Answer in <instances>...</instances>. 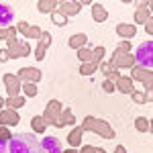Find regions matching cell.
<instances>
[{
    "label": "cell",
    "mask_w": 153,
    "mask_h": 153,
    "mask_svg": "<svg viewBox=\"0 0 153 153\" xmlns=\"http://www.w3.org/2000/svg\"><path fill=\"white\" fill-rule=\"evenodd\" d=\"M8 153H39V139L33 133H21L8 141Z\"/></svg>",
    "instance_id": "obj_1"
},
{
    "label": "cell",
    "mask_w": 153,
    "mask_h": 153,
    "mask_svg": "<svg viewBox=\"0 0 153 153\" xmlns=\"http://www.w3.org/2000/svg\"><path fill=\"white\" fill-rule=\"evenodd\" d=\"M135 59H137V63H139L141 68L151 70L153 68V41L141 43V45L137 47V51H135Z\"/></svg>",
    "instance_id": "obj_2"
},
{
    "label": "cell",
    "mask_w": 153,
    "mask_h": 153,
    "mask_svg": "<svg viewBox=\"0 0 153 153\" xmlns=\"http://www.w3.org/2000/svg\"><path fill=\"white\" fill-rule=\"evenodd\" d=\"M39 153H63V149L55 137H43L39 141Z\"/></svg>",
    "instance_id": "obj_3"
},
{
    "label": "cell",
    "mask_w": 153,
    "mask_h": 153,
    "mask_svg": "<svg viewBox=\"0 0 153 153\" xmlns=\"http://www.w3.org/2000/svg\"><path fill=\"white\" fill-rule=\"evenodd\" d=\"M12 23V10L8 4H0V27H8Z\"/></svg>",
    "instance_id": "obj_4"
},
{
    "label": "cell",
    "mask_w": 153,
    "mask_h": 153,
    "mask_svg": "<svg viewBox=\"0 0 153 153\" xmlns=\"http://www.w3.org/2000/svg\"><path fill=\"white\" fill-rule=\"evenodd\" d=\"M0 153H8V143H4L0 139Z\"/></svg>",
    "instance_id": "obj_5"
}]
</instances>
